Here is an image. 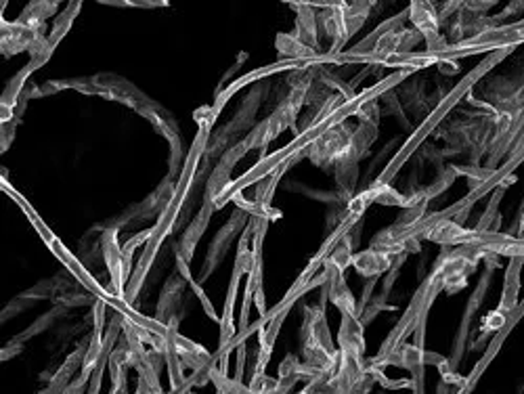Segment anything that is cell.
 I'll use <instances>...</instances> for the list:
<instances>
[{
	"label": "cell",
	"instance_id": "1",
	"mask_svg": "<svg viewBox=\"0 0 524 394\" xmlns=\"http://www.w3.org/2000/svg\"><path fill=\"white\" fill-rule=\"evenodd\" d=\"M386 258V254H380V252H363V254H359L352 258V264H355V269L361 273V275L365 277H372V275H378L386 269L388 264H391V260H382Z\"/></svg>",
	"mask_w": 524,
	"mask_h": 394
},
{
	"label": "cell",
	"instance_id": "2",
	"mask_svg": "<svg viewBox=\"0 0 524 394\" xmlns=\"http://www.w3.org/2000/svg\"><path fill=\"white\" fill-rule=\"evenodd\" d=\"M520 239H524V214L520 218Z\"/></svg>",
	"mask_w": 524,
	"mask_h": 394
}]
</instances>
